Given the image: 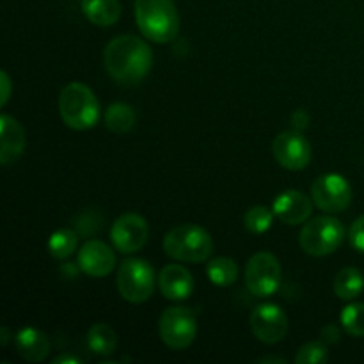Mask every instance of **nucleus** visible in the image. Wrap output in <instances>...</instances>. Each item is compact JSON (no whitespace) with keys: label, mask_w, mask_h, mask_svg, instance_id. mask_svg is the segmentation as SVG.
I'll return each mask as SVG.
<instances>
[{"label":"nucleus","mask_w":364,"mask_h":364,"mask_svg":"<svg viewBox=\"0 0 364 364\" xmlns=\"http://www.w3.org/2000/svg\"><path fill=\"white\" fill-rule=\"evenodd\" d=\"M107 73L123 85H135L144 80L153 66V52L148 43L134 34L114 38L103 52Z\"/></svg>","instance_id":"1"},{"label":"nucleus","mask_w":364,"mask_h":364,"mask_svg":"<svg viewBox=\"0 0 364 364\" xmlns=\"http://www.w3.org/2000/svg\"><path fill=\"white\" fill-rule=\"evenodd\" d=\"M135 23L146 39L166 45L180 32V14L173 0H135Z\"/></svg>","instance_id":"2"},{"label":"nucleus","mask_w":364,"mask_h":364,"mask_svg":"<svg viewBox=\"0 0 364 364\" xmlns=\"http://www.w3.org/2000/svg\"><path fill=\"white\" fill-rule=\"evenodd\" d=\"M59 114L64 124L71 130H89L96 127L100 119V102L87 85L71 82L60 91Z\"/></svg>","instance_id":"3"},{"label":"nucleus","mask_w":364,"mask_h":364,"mask_svg":"<svg viewBox=\"0 0 364 364\" xmlns=\"http://www.w3.org/2000/svg\"><path fill=\"white\" fill-rule=\"evenodd\" d=\"M164 251L176 262L203 263L212 256L213 240L205 228L198 224H181L167 231Z\"/></svg>","instance_id":"4"},{"label":"nucleus","mask_w":364,"mask_h":364,"mask_svg":"<svg viewBox=\"0 0 364 364\" xmlns=\"http://www.w3.org/2000/svg\"><path fill=\"white\" fill-rule=\"evenodd\" d=\"M345 240V228L336 217L322 215L313 217L311 220L304 223L299 244L301 249L309 256H329L341 247Z\"/></svg>","instance_id":"5"},{"label":"nucleus","mask_w":364,"mask_h":364,"mask_svg":"<svg viewBox=\"0 0 364 364\" xmlns=\"http://www.w3.org/2000/svg\"><path fill=\"white\" fill-rule=\"evenodd\" d=\"M156 274L151 263L141 258H128L117 269V290L124 301L142 304L155 291Z\"/></svg>","instance_id":"6"},{"label":"nucleus","mask_w":364,"mask_h":364,"mask_svg":"<svg viewBox=\"0 0 364 364\" xmlns=\"http://www.w3.org/2000/svg\"><path fill=\"white\" fill-rule=\"evenodd\" d=\"M245 287L255 297H272L283 283L281 263L272 252H256L249 258L244 272Z\"/></svg>","instance_id":"7"},{"label":"nucleus","mask_w":364,"mask_h":364,"mask_svg":"<svg viewBox=\"0 0 364 364\" xmlns=\"http://www.w3.org/2000/svg\"><path fill=\"white\" fill-rule=\"evenodd\" d=\"M160 340L171 350H185L198 336V318L192 309L185 306L167 308L159 322Z\"/></svg>","instance_id":"8"},{"label":"nucleus","mask_w":364,"mask_h":364,"mask_svg":"<svg viewBox=\"0 0 364 364\" xmlns=\"http://www.w3.org/2000/svg\"><path fill=\"white\" fill-rule=\"evenodd\" d=\"M311 199L316 208L322 210V212H345L352 203V187L347 178L341 176V174H322L313 181Z\"/></svg>","instance_id":"9"},{"label":"nucleus","mask_w":364,"mask_h":364,"mask_svg":"<svg viewBox=\"0 0 364 364\" xmlns=\"http://www.w3.org/2000/svg\"><path fill=\"white\" fill-rule=\"evenodd\" d=\"M272 153L277 164L288 171H302L309 166L313 156L311 144L302 132H281L272 142Z\"/></svg>","instance_id":"10"},{"label":"nucleus","mask_w":364,"mask_h":364,"mask_svg":"<svg viewBox=\"0 0 364 364\" xmlns=\"http://www.w3.org/2000/svg\"><path fill=\"white\" fill-rule=\"evenodd\" d=\"M149 237L148 223L139 213H123L110 228V240L121 255L141 251Z\"/></svg>","instance_id":"11"},{"label":"nucleus","mask_w":364,"mask_h":364,"mask_svg":"<svg viewBox=\"0 0 364 364\" xmlns=\"http://www.w3.org/2000/svg\"><path fill=\"white\" fill-rule=\"evenodd\" d=\"M251 329L256 340L265 345H276L288 333V316L277 304L263 302L251 313Z\"/></svg>","instance_id":"12"},{"label":"nucleus","mask_w":364,"mask_h":364,"mask_svg":"<svg viewBox=\"0 0 364 364\" xmlns=\"http://www.w3.org/2000/svg\"><path fill=\"white\" fill-rule=\"evenodd\" d=\"M313 199L306 196L301 191H284L274 199L272 210L274 215L281 220V223L288 224V226H299V224L308 223L313 212Z\"/></svg>","instance_id":"13"},{"label":"nucleus","mask_w":364,"mask_h":364,"mask_svg":"<svg viewBox=\"0 0 364 364\" xmlns=\"http://www.w3.org/2000/svg\"><path fill=\"white\" fill-rule=\"evenodd\" d=\"M116 267L112 247L102 240H89L78 251V269L91 277H105Z\"/></svg>","instance_id":"14"},{"label":"nucleus","mask_w":364,"mask_h":364,"mask_svg":"<svg viewBox=\"0 0 364 364\" xmlns=\"http://www.w3.org/2000/svg\"><path fill=\"white\" fill-rule=\"evenodd\" d=\"M159 290L167 301H185L194 291V277L183 265L171 263L160 270Z\"/></svg>","instance_id":"15"},{"label":"nucleus","mask_w":364,"mask_h":364,"mask_svg":"<svg viewBox=\"0 0 364 364\" xmlns=\"http://www.w3.org/2000/svg\"><path fill=\"white\" fill-rule=\"evenodd\" d=\"M27 137L25 130L13 116L2 114L0 116V164L4 167L16 162L25 151Z\"/></svg>","instance_id":"16"},{"label":"nucleus","mask_w":364,"mask_h":364,"mask_svg":"<svg viewBox=\"0 0 364 364\" xmlns=\"http://www.w3.org/2000/svg\"><path fill=\"white\" fill-rule=\"evenodd\" d=\"M14 348L23 361L41 363L50 354V340L36 327H23L14 336Z\"/></svg>","instance_id":"17"},{"label":"nucleus","mask_w":364,"mask_h":364,"mask_svg":"<svg viewBox=\"0 0 364 364\" xmlns=\"http://www.w3.org/2000/svg\"><path fill=\"white\" fill-rule=\"evenodd\" d=\"M80 9L96 27H112L121 18L119 0H80Z\"/></svg>","instance_id":"18"},{"label":"nucleus","mask_w":364,"mask_h":364,"mask_svg":"<svg viewBox=\"0 0 364 364\" xmlns=\"http://www.w3.org/2000/svg\"><path fill=\"white\" fill-rule=\"evenodd\" d=\"M364 291V274L355 267H345L334 277V294L341 301H355Z\"/></svg>","instance_id":"19"},{"label":"nucleus","mask_w":364,"mask_h":364,"mask_svg":"<svg viewBox=\"0 0 364 364\" xmlns=\"http://www.w3.org/2000/svg\"><path fill=\"white\" fill-rule=\"evenodd\" d=\"M85 340H87L89 350L96 355H103V358L112 355L117 348L116 331H114L109 323H95V326L87 331Z\"/></svg>","instance_id":"20"},{"label":"nucleus","mask_w":364,"mask_h":364,"mask_svg":"<svg viewBox=\"0 0 364 364\" xmlns=\"http://www.w3.org/2000/svg\"><path fill=\"white\" fill-rule=\"evenodd\" d=\"M135 123H137V114H135L134 107H130L128 103H110L109 109L105 110V127L112 134H128L135 127Z\"/></svg>","instance_id":"21"},{"label":"nucleus","mask_w":364,"mask_h":364,"mask_svg":"<svg viewBox=\"0 0 364 364\" xmlns=\"http://www.w3.org/2000/svg\"><path fill=\"white\" fill-rule=\"evenodd\" d=\"M206 276H208L210 283H213L215 287H231L238 279V265L235 259L228 258V256H219V258L208 262Z\"/></svg>","instance_id":"22"},{"label":"nucleus","mask_w":364,"mask_h":364,"mask_svg":"<svg viewBox=\"0 0 364 364\" xmlns=\"http://www.w3.org/2000/svg\"><path fill=\"white\" fill-rule=\"evenodd\" d=\"M78 235L73 230H57L48 238V251L55 259H66L77 251Z\"/></svg>","instance_id":"23"},{"label":"nucleus","mask_w":364,"mask_h":364,"mask_svg":"<svg viewBox=\"0 0 364 364\" xmlns=\"http://www.w3.org/2000/svg\"><path fill=\"white\" fill-rule=\"evenodd\" d=\"M341 327L354 338H364V302H350L340 313Z\"/></svg>","instance_id":"24"},{"label":"nucleus","mask_w":364,"mask_h":364,"mask_svg":"<svg viewBox=\"0 0 364 364\" xmlns=\"http://www.w3.org/2000/svg\"><path fill=\"white\" fill-rule=\"evenodd\" d=\"M274 223V210H270L265 205H256L245 212L244 215V226L247 231L255 235H263L272 228Z\"/></svg>","instance_id":"25"},{"label":"nucleus","mask_w":364,"mask_h":364,"mask_svg":"<svg viewBox=\"0 0 364 364\" xmlns=\"http://www.w3.org/2000/svg\"><path fill=\"white\" fill-rule=\"evenodd\" d=\"M329 359V350L323 341H309L295 354V364H322Z\"/></svg>","instance_id":"26"},{"label":"nucleus","mask_w":364,"mask_h":364,"mask_svg":"<svg viewBox=\"0 0 364 364\" xmlns=\"http://www.w3.org/2000/svg\"><path fill=\"white\" fill-rule=\"evenodd\" d=\"M348 240H350V245L355 251L364 255V215L358 217L352 223L350 231H348Z\"/></svg>","instance_id":"27"},{"label":"nucleus","mask_w":364,"mask_h":364,"mask_svg":"<svg viewBox=\"0 0 364 364\" xmlns=\"http://www.w3.org/2000/svg\"><path fill=\"white\" fill-rule=\"evenodd\" d=\"M0 105H6L7 102H9V96H11V89H13V82H11L9 75L6 73V71H2L0 73Z\"/></svg>","instance_id":"28"},{"label":"nucleus","mask_w":364,"mask_h":364,"mask_svg":"<svg viewBox=\"0 0 364 364\" xmlns=\"http://www.w3.org/2000/svg\"><path fill=\"white\" fill-rule=\"evenodd\" d=\"M290 123H291V127H294V130L302 132L304 128H308L309 116L304 112V110H297V112H294V116H291Z\"/></svg>","instance_id":"29"},{"label":"nucleus","mask_w":364,"mask_h":364,"mask_svg":"<svg viewBox=\"0 0 364 364\" xmlns=\"http://www.w3.org/2000/svg\"><path fill=\"white\" fill-rule=\"evenodd\" d=\"M322 338L323 341H327V345L338 343V340H340V331H338L336 326H327L322 329Z\"/></svg>","instance_id":"30"},{"label":"nucleus","mask_w":364,"mask_h":364,"mask_svg":"<svg viewBox=\"0 0 364 364\" xmlns=\"http://www.w3.org/2000/svg\"><path fill=\"white\" fill-rule=\"evenodd\" d=\"M52 364H82V359L75 354H60L53 359Z\"/></svg>","instance_id":"31"},{"label":"nucleus","mask_w":364,"mask_h":364,"mask_svg":"<svg viewBox=\"0 0 364 364\" xmlns=\"http://www.w3.org/2000/svg\"><path fill=\"white\" fill-rule=\"evenodd\" d=\"M259 363H279V364H287V359H283V358H265V359H259Z\"/></svg>","instance_id":"32"},{"label":"nucleus","mask_w":364,"mask_h":364,"mask_svg":"<svg viewBox=\"0 0 364 364\" xmlns=\"http://www.w3.org/2000/svg\"><path fill=\"white\" fill-rule=\"evenodd\" d=\"M0 334H2V345H7V341H9V331H7L6 327H2Z\"/></svg>","instance_id":"33"}]
</instances>
